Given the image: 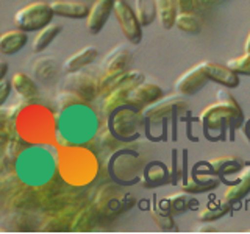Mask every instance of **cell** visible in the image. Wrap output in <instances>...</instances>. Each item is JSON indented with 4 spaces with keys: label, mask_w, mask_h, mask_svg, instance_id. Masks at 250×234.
Returning a JSON list of instances; mask_svg holds the SVG:
<instances>
[{
    "label": "cell",
    "mask_w": 250,
    "mask_h": 234,
    "mask_svg": "<svg viewBox=\"0 0 250 234\" xmlns=\"http://www.w3.org/2000/svg\"><path fill=\"white\" fill-rule=\"evenodd\" d=\"M163 97H164V91L158 83L143 80L138 86H135V88L131 89L130 96L127 98V105L143 111L146 106L161 100Z\"/></svg>",
    "instance_id": "30bf717a"
},
{
    "label": "cell",
    "mask_w": 250,
    "mask_h": 234,
    "mask_svg": "<svg viewBox=\"0 0 250 234\" xmlns=\"http://www.w3.org/2000/svg\"><path fill=\"white\" fill-rule=\"evenodd\" d=\"M150 215L155 220V223L160 226L161 230H172L175 228V220H174V214L169 213V211H164L160 208H153L150 211Z\"/></svg>",
    "instance_id": "f546056e"
},
{
    "label": "cell",
    "mask_w": 250,
    "mask_h": 234,
    "mask_svg": "<svg viewBox=\"0 0 250 234\" xmlns=\"http://www.w3.org/2000/svg\"><path fill=\"white\" fill-rule=\"evenodd\" d=\"M229 209H230V205H227L225 201H222V205H211L209 203L207 208H203L199 213V220L205 223L217 220V218L224 217L229 213Z\"/></svg>",
    "instance_id": "f1b7e54d"
},
{
    "label": "cell",
    "mask_w": 250,
    "mask_h": 234,
    "mask_svg": "<svg viewBox=\"0 0 250 234\" xmlns=\"http://www.w3.org/2000/svg\"><path fill=\"white\" fill-rule=\"evenodd\" d=\"M114 10V0H96L86 16V30L89 35H99Z\"/></svg>",
    "instance_id": "7c38bea8"
},
{
    "label": "cell",
    "mask_w": 250,
    "mask_h": 234,
    "mask_svg": "<svg viewBox=\"0 0 250 234\" xmlns=\"http://www.w3.org/2000/svg\"><path fill=\"white\" fill-rule=\"evenodd\" d=\"M50 158L41 147L30 148L27 152H21L16 161V170L22 179L33 183H41L45 175L50 172Z\"/></svg>",
    "instance_id": "5b68a950"
},
{
    "label": "cell",
    "mask_w": 250,
    "mask_h": 234,
    "mask_svg": "<svg viewBox=\"0 0 250 234\" xmlns=\"http://www.w3.org/2000/svg\"><path fill=\"white\" fill-rule=\"evenodd\" d=\"M242 135H244V137L247 139V142L250 144V120L242 127Z\"/></svg>",
    "instance_id": "d590c367"
},
{
    "label": "cell",
    "mask_w": 250,
    "mask_h": 234,
    "mask_svg": "<svg viewBox=\"0 0 250 234\" xmlns=\"http://www.w3.org/2000/svg\"><path fill=\"white\" fill-rule=\"evenodd\" d=\"M62 91L72 92L86 101L99 94V80L92 78L91 75L82 74V70H78V72L67 74L66 81L62 84Z\"/></svg>",
    "instance_id": "8fae6325"
},
{
    "label": "cell",
    "mask_w": 250,
    "mask_h": 234,
    "mask_svg": "<svg viewBox=\"0 0 250 234\" xmlns=\"http://www.w3.org/2000/svg\"><path fill=\"white\" fill-rule=\"evenodd\" d=\"M53 11L60 18L67 19H86L89 8L80 0H53L50 2Z\"/></svg>",
    "instance_id": "44dd1931"
},
{
    "label": "cell",
    "mask_w": 250,
    "mask_h": 234,
    "mask_svg": "<svg viewBox=\"0 0 250 234\" xmlns=\"http://www.w3.org/2000/svg\"><path fill=\"white\" fill-rule=\"evenodd\" d=\"M195 201L189 192L186 191H180L169 195L166 198H161L158 201V208L164 209V211H169L172 214H177V213H183L186 209H191L195 206Z\"/></svg>",
    "instance_id": "603a6c76"
},
{
    "label": "cell",
    "mask_w": 250,
    "mask_h": 234,
    "mask_svg": "<svg viewBox=\"0 0 250 234\" xmlns=\"http://www.w3.org/2000/svg\"><path fill=\"white\" fill-rule=\"evenodd\" d=\"M205 72L209 78V81H214L217 84L224 86V88L234 89L239 86V74L236 70H233L229 64H221L216 61H202Z\"/></svg>",
    "instance_id": "4fadbf2b"
},
{
    "label": "cell",
    "mask_w": 250,
    "mask_h": 234,
    "mask_svg": "<svg viewBox=\"0 0 250 234\" xmlns=\"http://www.w3.org/2000/svg\"><path fill=\"white\" fill-rule=\"evenodd\" d=\"M219 184L217 175L211 174L208 167L205 170H200V175L197 174V169H194L192 175L186 176L182 181V191L189 194H199V192H208L211 189H216Z\"/></svg>",
    "instance_id": "5bb4252c"
},
{
    "label": "cell",
    "mask_w": 250,
    "mask_h": 234,
    "mask_svg": "<svg viewBox=\"0 0 250 234\" xmlns=\"http://www.w3.org/2000/svg\"><path fill=\"white\" fill-rule=\"evenodd\" d=\"M55 16L57 14H55L53 8L49 2L35 0V2L23 5L16 11L14 23L16 27L27 31V33L28 31H39L44 27L50 25Z\"/></svg>",
    "instance_id": "277c9868"
},
{
    "label": "cell",
    "mask_w": 250,
    "mask_h": 234,
    "mask_svg": "<svg viewBox=\"0 0 250 234\" xmlns=\"http://www.w3.org/2000/svg\"><path fill=\"white\" fill-rule=\"evenodd\" d=\"M61 30L62 28H61L60 23H53V22L50 23V25L44 27L42 30H39L38 35L33 39V42H31V50H33L35 53L44 52L47 47L55 41V38L61 33Z\"/></svg>",
    "instance_id": "cb8c5ba5"
},
{
    "label": "cell",
    "mask_w": 250,
    "mask_h": 234,
    "mask_svg": "<svg viewBox=\"0 0 250 234\" xmlns=\"http://www.w3.org/2000/svg\"><path fill=\"white\" fill-rule=\"evenodd\" d=\"M233 70H236L239 75H250V52H244L242 57H236L227 61Z\"/></svg>",
    "instance_id": "4dcf8cb0"
},
{
    "label": "cell",
    "mask_w": 250,
    "mask_h": 234,
    "mask_svg": "<svg viewBox=\"0 0 250 234\" xmlns=\"http://www.w3.org/2000/svg\"><path fill=\"white\" fill-rule=\"evenodd\" d=\"M131 59V50L127 45H117L109 50L102 62V75H116L125 72V67Z\"/></svg>",
    "instance_id": "9a60e30c"
},
{
    "label": "cell",
    "mask_w": 250,
    "mask_h": 234,
    "mask_svg": "<svg viewBox=\"0 0 250 234\" xmlns=\"http://www.w3.org/2000/svg\"><path fill=\"white\" fill-rule=\"evenodd\" d=\"M13 89L11 80H6V78H2V83H0V105H5L6 98L10 97Z\"/></svg>",
    "instance_id": "d6a6232c"
},
{
    "label": "cell",
    "mask_w": 250,
    "mask_h": 234,
    "mask_svg": "<svg viewBox=\"0 0 250 234\" xmlns=\"http://www.w3.org/2000/svg\"><path fill=\"white\" fill-rule=\"evenodd\" d=\"M57 167L66 183L72 186H86L94 181L99 162L96 155L80 145H64L58 153Z\"/></svg>",
    "instance_id": "6da1fadb"
},
{
    "label": "cell",
    "mask_w": 250,
    "mask_h": 234,
    "mask_svg": "<svg viewBox=\"0 0 250 234\" xmlns=\"http://www.w3.org/2000/svg\"><path fill=\"white\" fill-rule=\"evenodd\" d=\"M135 11L143 27H148L155 19H158L156 0H135Z\"/></svg>",
    "instance_id": "4316f807"
},
{
    "label": "cell",
    "mask_w": 250,
    "mask_h": 234,
    "mask_svg": "<svg viewBox=\"0 0 250 234\" xmlns=\"http://www.w3.org/2000/svg\"><path fill=\"white\" fill-rule=\"evenodd\" d=\"M122 35L131 44H139L143 41V25L136 16V11L127 3V0H114L113 10Z\"/></svg>",
    "instance_id": "ba28073f"
},
{
    "label": "cell",
    "mask_w": 250,
    "mask_h": 234,
    "mask_svg": "<svg viewBox=\"0 0 250 234\" xmlns=\"http://www.w3.org/2000/svg\"><path fill=\"white\" fill-rule=\"evenodd\" d=\"M175 27L180 31H183V33H189V35H199L202 31V23L199 18L191 11H178L175 19Z\"/></svg>",
    "instance_id": "83f0119b"
},
{
    "label": "cell",
    "mask_w": 250,
    "mask_h": 234,
    "mask_svg": "<svg viewBox=\"0 0 250 234\" xmlns=\"http://www.w3.org/2000/svg\"><path fill=\"white\" fill-rule=\"evenodd\" d=\"M227 89H229V88H222V89H219V91H217V96H216L217 101H222V103H227V105H230V106H233V108L239 109V111H242V108L239 106L238 100L234 98L233 94H231L230 91H227Z\"/></svg>",
    "instance_id": "1f68e13d"
},
{
    "label": "cell",
    "mask_w": 250,
    "mask_h": 234,
    "mask_svg": "<svg viewBox=\"0 0 250 234\" xmlns=\"http://www.w3.org/2000/svg\"><path fill=\"white\" fill-rule=\"evenodd\" d=\"M199 231H202V233H211V231H216V230H214V226L205 225V226H200Z\"/></svg>",
    "instance_id": "74e56055"
},
{
    "label": "cell",
    "mask_w": 250,
    "mask_h": 234,
    "mask_svg": "<svg viewBox=\"0 0 250 234\" xmlns=\"http://www.w3.org/2000/svg\"><path fill=\"white\" fill-rule=\"evenodd\" d=\"M97 57H99L97 47H94V45L83 47V49L72 53L64 62H62V72L72 74V72H78V70H83L84 67L92 64V62L97 59Z\"/></svg>",
    "instance_id": "ac0fdd59"
},
{
    "label": "cell",
    "mask_w": 250,
    "mask_h": 234,
    "mask_svg": "<svg viewBox=\"0 0 250 234\" xmlns=\"http://www.w3.org/2000/svg\"><path fill=\"white\" fill-rule=\"evenodd\" d=\"M0 66H2V72H0V78H5V75H6V70H8V64H6V61H5V59L0 61Z\"/></svg>",
    "instance_id": "8d00e7d4"
},
{
    "label": "cell",
    "mask_w": 250,
    "mask_h": 234,
    "mask_svg": "<svg viewBox=\"0 0 250 234\" xmlns=\"http://www.w3.org/2000/svg\"><path fill=\"white\" fill-rule=\"evenodd\" d=\"M250 192V166H246L239 172V179L230 184L224 192V198L227 205H234V203L241 201L246 195Z\"/></svg>",
    "instance_id": "ffe728a7"
},
{
    "label": "cell",
    "mask_w": 250,
    "mask_h": 234,
    "mask_svg": "<svg viewBox=\"0 0 250 234\" xmlns=\"http://www.w3.org/2000/svg\"><path fill=\"white\" fill-rule=\"evenodd\" d=\"M14 128L23 142L42 145L53 140L57 123L47 108L41 105H28L16 114Z\"/></svg>",
    "instance_id": "7a4b0ae2"
},
{
    "label": "cell",
    "mask_w": 250,
    "mask_h": 234,
    "mask_svg": "<svg viewBox=\"0 0 250 234\" xmlns=\"http://www.w3.org/2000/svg\"><path fill=\"white\" fill-rule=\"evenodd\" d=\"M188 103L185 101L183 96H170L163 97L161 100L148 105L143 109V116L146 120V127H153V125H163L164 128L167 127V122L170 116L180 114L186 111Z\"/></svg>",
    "instance_id": "52a82bcc"
},
{
    "label": "cell",
    "mask_w": 250,
    "mask_h": 234,
    "mask_svg": "<svg viewBox=\"0 0 250 234\" xmlns=\"http://www.w3.org/2000/svg\"><path fill=\"white\" fill-rule=\"evenodd\" d=\"M177 6H178V11H191L192 8L197 5L195 0H175Z\"/></svg>",
    "instance_id": "836d02e7"
},
{
    "label": "cell",
    "mask_w": 250,
    "mask_h": 234,
    "mask_svg": "<svg viewBox=\"0 0 250 234\" xmlns=\"http://www.w3.org/2000/svg\"><path fill=\"white\" fill-rule=\"evenodd\" d=\"M156 11H158L160 25L164 30H170L175 25V19L178 14L175 0H156Z\"/></svg>",
    "instance_id": "d4e9b609"
},
{
    "label": "cell",
    "mask_w": 250,
    "mask_h": 234,
    "mask_svg": "<svg viewBox=\"0 0 250 234\" xmlns=\"http://www.w3.org/2000/svg\"><path fill=\"white\" fill-rule=\"evenodd\" d=\"M209 81V78L205 72V67H203V62L199 64H194L191 69H188L186 72L180 75L175 83H174V89L178 96H194L197 94L200 89L205 88V84Z\"/></svg>",
    "instance_id": "9c48e42d"
},
{
    "label": "cell",
    "mask_w": 250,
    "mask_h": 234,
    "mask_svg": "<svg viewBox=\"0 0 250 234\" xmlns=\"http://www.w3.org/2000/svg\"><path fill=\"white\" fill-rule=\"evenodd\" d=\"M242 111L222 101L208 105L200 113V122L203 131L209 139L222 137L227 128H238L242 120Z\"/></svg>",
    "instance_id": "3957f363"
},
{
    "label": "cell",
    "mask_w": 250,
    "mask_h": 234,
    "mask_svg": "<svg viewBox=\"0 0 250 234\" xmlns=\"http://www.w3.org/2000/svg\"><path fill=\"white\" fill-rule=\"evenodd\" d=\"M205 164L211 174H214L217 176H227V175L238 174V172H241L246 167V162L234 155L217 156V158L207 161Z\"/></svg>",
    "instance_id": "e0dca14e"
},
{
    "label": "cell",
    "mask_w": 250,
    "mask_h": 234,
    "mask_svg": "<svg viewBox=\"0 0 250 234\" xmlns=\"http://www.w3.org/2000/svg\"><path fill=\"white\" fill-rule=\"evenodd\" d=\"M244 52H250V30H249L247 38H246V42H244Z\"/></svg>",
    "instance_id": "f35d334b"
},
{
    "label": "cell",
    "mask_w": 250,
    "mask_h": 234,
    "mask_svg": "<svg viewBox=\"0 0 250 234\" xmlns=\"http://www.w3.org/2000/svg\"><path fill=\"white\" fill-rule=\"evenodd\" d=\"M146 123L141 109H136L130 105H124L119 109L111 113L109 119V130L122 140H131L139 136V128Z\"/></svg>",
    "instance_id": "8992f818"
},
{
    "label": "cell",
    "mask_w": 250,
    "mask_h": 234,
    "mask_svg": "<svg viewBox=\"0 0 250 234\" xmlns=\"http://www.w3.org/2000/svg\"><path fill=\"white\" fill-rule=\"evenodd\" d=\"M11 84L16 94L23 100V101H33L39 97V88L35 78H31L25 72H16L11 77Z\"/></svg>",
    "instance_id": "7402d4cb"
},
{
    "label": "cell",
    "mask_w": 250,
    "mask_h": 234,
    "mask_svg": "<svg viewBox=\"0 0 250 234\" xmlns=\"http://www.w3.org/2000/svg\"><path fill=\"white\" fill-rule=\"evenodd\" d=\"M170 178V174L167 167L163 162L155 161L152 164H147V167L144 169V184L146 186H160L167 183Z\"/></svg>",
    "instance_id": "484cf974"
},
{
    "label": "cell",
    "mask_w": 250,
    "mask_h": 234,
    "mask_svg": "<svg viewBox=\"0 0 250 234\" xmlns=\"http://www.w3.org/2000/svg\"><path fill=\"white\" fill-rule=\"evenodd\" d=\"M197 5H202V6H209V5H217L224 2V0H195Z\"/></svg>",
    "instance_id": "e575fe53"
},
{
    "label": "cell",
    "mask_w": 250,
    "mask_h": 234,
    "mask_svg": "<svg viewBox=\"0 0 250 234\" xmlns=\"http://www.w3.org/2000/svg\"><path fill=\"white\" fill-rule=\"evenodd\" d=\"M62 66L55 57H41L31 64V72L38 81L42 84H52L60 78Z\"/></svg>",
    "instance_id": "2e32d148"
},
{
    "label": "cell",
    "mask_w": 250,
    "mask_h": 234,
    "mask_svg": "<svg viewBox=\"0 0 250 234\" xmlns=\"http://www.w3.org/2000/svg\"><path fill=\"white\" fill-rule=\"evenodd\" d=\"M27 42H28L27 31H23L18 27L13 30H8L0 36V53H2L3 57L16 55L27 45Z\"/></svg>",
    "instance_id": "d6986e66"
}]
</instances>
